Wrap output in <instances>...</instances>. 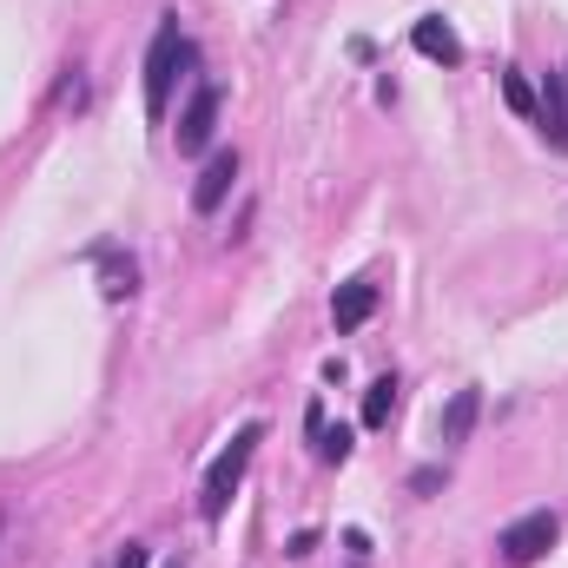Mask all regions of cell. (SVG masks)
Masks as SVG:
<instances>
[{"label":"cell","mask_w":568,"mask_h":568,"mask_svg":"<svg viewBox=\"0 0 568 568\" xmlns=\"http://www.w3.org/2000/svg\"><path fill=\"white\" fill-rule=\"evenodd\" d=\"M258 443H265V424H245L219 456H212V469H205V489H199V516L205 523H219L225 509H232V489L245 483V469H252V456H258Z\"/></svg>","instance_id":"obj_1"},{"label":"cell","mask_w":568,"mask_h":568,"mask_svg":"<svg viewBox=\"0 0 568 568\" xmlns=\"http://www.w3.org/2000/svg\"><path fill=\"white\" fill-rule=\"evenodd\" d=\"M185 60H192V47H185V33H179V13H165L159 33H152V53H145V120H165L172 80H179Z\"/></svg>","instance_id":"obj_2"},{"label":"cell","mask_w":568,"mask_h":568,"mask_svg":"<svg viewBox=\"0 0 568 568\" xmlns=\"http://www.w3.org/2000/svg\"><path fill=\"white\" fill-rule=\"evenodd\" d=\"M556 536H562V516H556V509H529V516H516V523L496 536V549H503L509 568H529L536 556L556 549Z\"/></svg>","instance_id":"obj_3"},{"label":"cell","mask_w":568,"mask_h":568,"mask_svg":"<svg viewBox=\"0 0 568 568\" xmlns=\"http://www.w3.org/2000/svg\"><path fill=\"white\" fill-rule=\"evenodd\" d=\"M219 106H225V93L212 80H199L192 100H185V113H179V152H205L212 126H219Z\"/></svg>","instance_id":"obj_4"},{"label":"cell","mask_w":568,"mask_h":568,"mask_svg":"<svg viewBox=\"0 0 568 568\" xmlns=\"http://www.w3.org/2000/svg\"><path fill=\"white\" fill-rule=\"evenodd\" d=\"M232 185H239V152H212L205 172H199V185H192V212L212 219V212L232 199Z\"/></svg>","instance_id":"obj_5"},{"label":"cell","mask_w":568,"mask_h":568,"mask_svg":"<svg viewBox=\"0 0 568 568\" xmlns=\"http://www.w3.org/2000/svg\"><path fill=\"white\" fill-rule=\"evenodd\" d=\"M410 47H417L424 60H436V67H463V40H456V27H449L443 13H424V20L410 27Z\"/></svg>","instance_id":"obj_6"},{"label":"cell","mask_w":568,"mask_h":568,"mask_svg":"<svg viewBox=\"0 0 568 568\" xmlns=\"http://www.w3.org/2000/svg\"><path fill=\"white\" fill-rule=\"evenodd\" d=\"M371 317H377V284L371 278L337 284V297H331V324H337V331H364Z\"/></svg>","instance_id":"obj_7"},{"label":"cell","mask_w":568,"mask_h":568,"mask_svg":"<svg viewBox=\"0 0 568 568\" xmlns=\"http://www.w3.org/2000/svg\"><path fill=\"white\" fill-rule=\"evenodd\" d=\"M536 113H542V126H549L556 152H568V67H562V73H549V87H542Z\"/></svg>","instance_id":"obj_8"},{"label":"cell","mask_w":568,"mask_h":568,"mask_svg":"<svg viewBox=\"0 0 568 568\" xmlns=\"http://www.w3.org/2000/svg\"><path fill=\"white\" fill-rule=\"evenodd\" d=\"M476 410H483V390H456V397L443 404V417H436V436H443V443H469Z\"/></svg>","instance_id":"obj_9"},{"label":"cell","mask_w":568,"mask_h":568,"mask_svg":"<svg viewBox=\"0 0 568 568\" xmlns=\"http://www.w3.org/2000/svg\"><path fill=\"white\" fill-rule=\"evenodd\" d=\"M390 417H397V377H377V384L364 390V424L384 429Z\"/></svg>","instance_id":"obj_10"},{"label":"cell","mask_w":568,"mask_h":568,"mask_svg":"<svg viewBox=\"0 0 568 568\" xmlns=\"http://www.w3.org/2000/svg\"><path fill=\"white\" fill-rule=\"evenodd\" d=\"M100 265H106V284H100V291H106L113 304H120V297H133V284H140V265H133V258H120V252H100Z\"/></svg>","instance_id":"obj_11"},{"label":"cell","mask_w":568,"mask_h":568,"mask_svg":"<svg viewBox=\"0 0 568 568\" xmlns=\"http://www.w3.org/2000/svg\"><path fill=\"white\" fill-rule=\"evenodd\" d=\"M503 100H509V113H523V120H529V113H536V87H529V80H523V73H516V67H509V73H503Z\"/></svg>","instance_id":"obj_12"},{"label":"cell","mask_w":568,"mask_h":568,"mask_svg":"<svg viewBox=\"0 0 568 568\" xmlns=\"http://www.w3.org/2000/svg\"><path fill=\"white\" fill-rule=\"evenodd\" d=\"M351 456V429H317V463H344Z\"/></svg>","instance_id":"obj_13"},{"label":"cell","mask_w":568,"mask_h":568,"mask_svg":"<svg viewBox=\"0 0 568 568\" xmlns=\"http://www.w3.org/2000/svg\"><path fill=\"white\" fill-rule=\"evenodd\" d=\"M311 549H317V529H297V536H291V549H284V556H311Z\"/></svg>","instance_id":"obj_14"},{"label":"cell","mask_w":568,"mask_h":568,"mask_svg":"<svg viewBox=\"0 0 568 568\" xmlns=\"http://www.w3.org/2000/svg\"><path fill=\"white\" fill-rule=\"evenodd\" d=\"M120 568H145V542H126V556H120Z\"/></svg>","instance_id":"obj_15"},{"label":"cell","mask_w":568,"mask_h":568,"mask_svg":"<svg viewBox=\"0 0 568 568\" xmlns=\"http://www.w3.org/2000/svg\"><path fill=\"white\" fill-rule=\"evenodd\" d=\"M0 529H7V523H0Z\"/></svg>","instance_id":"obj_16"}]
</instances>
